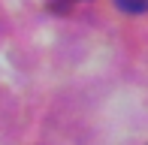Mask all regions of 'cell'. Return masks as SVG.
<instances>
[{
  "mask_svg": "<svg viewBox=\"0 0 148 145\" xmlns=\"http://www.w3.org/2000/svg\"><path fill=\"white\" fill-rule=\"evenodd\" d=\"M115 6H118L121 12H130V15L148 12V0H115Z\"/></svg>",
  "mask_w": 148,
  "mask_h": 145,
  "instance_id": "1",
  "label": "cell"
}]
</instances>
